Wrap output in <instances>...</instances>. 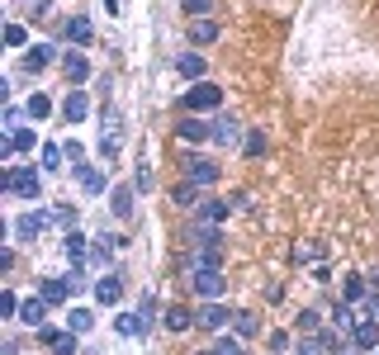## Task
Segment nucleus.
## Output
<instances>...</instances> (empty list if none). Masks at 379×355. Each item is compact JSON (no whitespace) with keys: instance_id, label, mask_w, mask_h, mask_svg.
I'll return each mask as SVG.
<instances>
[{"instance_id":"obj_1","label":"nucleus","mask_w":379,"mask_h":355,"mask_svg":"<svg viewBox=\"0 0 379 355\" xmlns=\"http://www.w3.org/2000/svg\"><path fill=\"white\" fill-rule=\"evenodd\" d=\"M5 190L19 194V199H38V190H43V175H38V166H10V175H5Z\"/></svg>"},{"instance_id":"obj_2","label":"nucleus","mask_w":379,"mask_h":355,"mask_svg":"<svg viewBox=\"0 0 379 355\" xmlns=\"http://www.w3.org/2000/svg\"><path fill=\"white\" fill-rule=\"evenodd\" d=\"M185 185H194V190H209V185H218V166L204 162V157L185 162Z\"/></svg>"},{"instance_id":"obj_3","label":"nucleus","mask_w":379,"mask_h":355,"mask_svg":"<svg viewBox=\"0 0 379 355\" xmlns=\"http://www.w3.org/2000/svg\"><path fill=\"white\" fill-rule=\"evenodd\" d=\"M194 322H199L204 331H223L228 322H233V313H228V308H223L218 299H209L204 308H199V313H194Z\"/></svg>"},{"instance_id":"obj_4","label":"nucleus","mask_w":379,"mask_h":355,"mask_svg":"<svg viewBox=\"0 0 379 355\" xmlns=\"http://www.w3.org/2000/svg\"><path fill=\"white\" fill-rule=\"evenodd\" d=\"M185 105H190V114H194V110H218V105H223V90H218V85H209V81H199L185 95Z\"/></svg>"},{"instance_id":"obj_5","label":"nucleus","mask_w":379,"mask_h":355,"mask_svg":"<svg viewBox=\"0 0 379 355\" xmlns=\"http://www.w3.org/2000/svg\"><path fill=\"white\" fill-rule=\"evenodd\" d=\"M190 279H194V294H204V299H218L228 289L223 270H190Z\"/></svg>"},{"instance_id":"obj_6","label":"nucleus","mask_w":379,"mask_h":355,"mask_svg":"<svg viewBox=\"0 0 379 355\" xmlns=\"http://www.w3.org/2000/svg\"><path fill=\"white\" fill-rule=\"evenodd\" d=\"M351 346L355 351H379V327H375V318H360L351 327Z\"/></svg>"},{"instance_id":"obj_7","label":"nucleus","mask_w":379,"mask_h":355,"mask_svg":"<svg viewBox=\"0 0 379 355\" xmlns=\"http://www.w3.org/2000/svg\"><path fill=\"white\" fill-rule=\"evenodd\" d=\"M48 223H57L53 214H24V218H15V237H19V242H33Z\"/></svg>"},{"instance_id":"obj_8","label":"nucleus","mask_w":379,"mask_h":355,"mask_svg":"<svg viewBox=\"0 0 379 355\" xmlns=\"http://www.w3.org/2000/svg\"><path fill=\"white\" fill-rule=\"evenodd\" d=\"M214 142L218 147H237V142H242V123H237L233 114H223V119L214 123Z\"/></svg>"},{"instance_id":"obj_9","label":"nucleus","mask_w":379,"mask_h":355,"mask_svg":"<svg viewBox=\"0 0 379 355\" xmlns=\"http://www.w3.org/2000/svg\"><path fill=\"white\" fill-rule=\"evenodd\" d=\"M62 114H67V123H81L85 114H90V95H85V90H71V95L62 100Z\"/></svg>"},{"instance_id":"obj_10","label":"nucleus","mask_w":379,"mask_h":355,"mask_svg":"<svg viewBox=\"0 0 379 355\" xmlns=\"http://www.w3.org/2000/svg\"><path fill=\"white\" fill-rule=\"evenodd\" d=\"M190 270H223V246H199L190 256Z\"/></svg>"},{"instance_id":"obj_11","label":"nucleus","mask_w":379,"mask_h":355,"mask_svg":"<svg viewBox=\"0 0 379 355\" xmlns=\"http://www.w3.org/2000/svg\"><path fill=\"white\" fill-rule=\"evenodd\" d=\"M176 137H180V142H204V137H214V128H209L204 119H194V114H190V119H180Z\"/></svg>"},{"instance_id":"obj_12","label":"nucleus","mask_w":379,"mask_h":355,"mask_svg":"<svg viewBox=\"0 0 379 355\" xmlns=\"http://www.w3.org/2000/svg\"><path fill=\"white\" fill-rule=\"evenodd\" d=\"M190 246H194V251H199V246H223L218 223H204V218H199V227H190Z\"/></svg>"},{"instance_id":"obj_13","label":"nucleus","mask_w":379,"mask_h":355,"mask_svg":"<svg viewBox=\"0 0 379 355\" xmlns=\"http://www.w3.org/2000/svg\"><path fill=\"white\" fill-rule=\"evenodd\" d=\"M43 341L53 346V355H76V331H53V327H43Z\"/></svg>"},{"instance_id":"obj_14","label":"nucleus","mask_w":379,"mask_h":355,"mask_svg":"<svg viewBox=\"0 0 379 355\" xmlns=\"http://www.w3.org/2000/svg\"><path fill=\"white\" fill-rule=\"evenodd\" d=\"M119 294H124V279L119 275H100L95 279V299L100 303H119Z\"/></svg>"},{"instance_id":"obj_15","label":"nucleus","mask_w":379,"mask_h":355,"mask_svg":"<svg viewBox=\"0 0 379 355\" xmlns=\"http://www.w3.org/2000/svg\"><path fill=\"white\" fill-rule=\"evenodd\" d=\"M43 318H48V299H28L19 308V322H28V327H43Z\"/></svg>"},{"instance_id":"obj_16","label":"nucleus","mask_w":379,"mask_h":355,"mask_svg":"<svg viewBox=\"0 0 379 355\" xmlns=\"http://www.w3.org/2000/svg\"><path fill=\"white\" fill-rule=\"evenodd\" d=\"M48 62H53V43H38V48L24 57V71H43Z\"/></svg>"},{"instance_id":"obj_17","label":"nucleus","mask_w":379,"mask_h":355,"mask_svg":"<svg viewBox=\"0 0 379 355\" xmlns=\"http://www.w3.org/2000/svg\"><path fill=\"white\" fill-rule=\"evenodd\" d=\"M62 67H67L71 81H85V76H90V62H85L81 53H67V57H62Z\"/></svg>"},{"instance_id":"obj_18","label":"nucleus","mask_w":379,"mask_h":355,"mask_svg":"<svg viewBox=\"0 0 379 355\" xmlns=\"http://www.w3.org/2000/svg\"><path fill=\"white\" fill-rule=\"evenodd\" d=\"M67 38H71V43H90V38H95L90 19H81V15H76V19H67Z\"/></svg>"},{"instance_id":"obj_19","label":"nucleus","mask_w":379,"mask_h":355,"mask_svg":"<svg viewBox=\"0 0 379 355\" xmlns=\"http://www.w3.org/2000/svg\"><path fill=\"white\" fill-rule=\"evenodd\" d=\"M90 327H95V318H90L85 308H71V313H67V331H76V336H85Z\"/></svg>"},{"instance_id":"obj_20","label":"nucleus","mask_w":379,"mask_h":355,"mask_svg":"<svg viewBox=\"0 0 379 355\" xmlns=\"http://www.w3.org/2000/svg\"><path fill=\"white\" fill-rule=\"evenodd\" d=\"M233 331H237V336H256V331H261V322H256V313H233Z\"/></svg>"},{"instance_id":"obj_21","label":"nucleus","mask_w":379,"mask_h":355,"mask_svg":"<svg viewBox=\"0 0 379 355\" xmlns=\"http://www.w3.org/2000/svg\"><path fill=\"white\" fill-rule=\"evenodd\" d=\"M199 218L204 223H223L228 218V204H223V199H204V204H199Z\"/></svg>"},{"instance_id":"obj_22","label":"nucleus","mask_w":379,"mask_h":355,"mask_svg":"<svg viewBox=\"0 0 379 355\" xmlns=\"http://www.w3.org/2000/svg\"><path fill=\"white\" fill-rule=\"evenodd\" d=\"M190 38H194V43H214V38H218V24H214V19H194Z\"/></svg>"},{"instance_id":"obj_23","label":"nucleus","mask_w":379,"mask_h":355,"mask_svg":"<svg viewBox=\"0 0 379 355\" xmlns=\"http://www.w3.org/2000/svg\"><path fill=\"white\" fill-rule=\"evenodd\" d=\"M67 294H71V284H67V279H43V299H48V303H62Z\"/></svg>"},{"instance_id":"obj_24","label":"nucleus","mask_w":379,"mask_h":355,"mask_svg":"<svg viewBox=\"0 0 379 355\" xmlns=\"http://www.w3.org/2000/svg\"><path fill=\"white\" fill-rule=\"evenodd\" d=\"M114 214H119V218H128V214H133V190H128V185H119V190H114Z\"/></svg>"},{"instance_id":"obj_25","label":"nucleus","mask_w":379,"mask_h":355,"mask_svg":"<svg viewBox=\"0 0 379 355\" xmlns=\"http://www.w3.org/2000/svg\"><path fill=\"white\" fill-rule=\"evenodd\" d=\"M176 67H180V76H204V57H199V53H185Z\"/></svg>"},{"instance_id":"obj_26","label":"nucleus","mask_w":379,"mask_h":355,"mask_svg":"<svg viewBox=\"0 0 379 355\" xmlns=\"http://www.w3.org/2000/svg\"><path fill=\"white\" fill-rule=\"evenodd\" d=\"M67 256H71V266H81V261H85V237H81V232H67Z\"/></svg>"},{"instance_id":"obj_27","label":"nucleus","mask_w":379,"mask_h":355,"mask_svg":"<svg viewBox=\"0 0 379 355\" xmlns=\"http://www.w3.org/2000/svg\"><path fill=\"white\" fill-rule=\"evenodd\" d=\"M171 199H176L180 209H199V190H194V185H176V194H171Z\"/></svg>"},{"instance_id":"obj_28","label":"nucleus","mask_w":379,"mask_h":355,"mask_svg":"<svg viewBox=\"0 0 379 355\" xmlns=\"http://www.w3.org/2000/svg\"><path fill=\"white\" fill-rule=\"evenodd\" d=\"M114 327L124 331V336H142V318H137V313H124V318H114Z\"/></svg>"},{"instance_id":"obj_29","label":"nucleus","mask_w":379,"mask_h":355,"mask_svg":"<svg viewBox=\"0 0 379 355\" xmlns=\"http://www.w3.org/2000/svg\"><path fill=\"white\" fill-rule=\"evenodd\" d=\"M332 322H337V331L346 336V327H355L360 318H355V313H351V303H337V318H332Z\"/></svg>"},{"instance_id":"obj_30","label":"nucleus","mask_w":379,"mask_h":355,"mask_svg":"<svg viewBox=\"0 0 379 355\" xmlns=\"http://www.w3.org/2000/svg\"><path fill=\"white\" fill-rule=\"evenodd\" d=\"M190 318H194L190 308H171V313H166V327H171V331H185V327H190Z\"/></svg>"},{"instance_id":"obj_31","label":"nucleus","mask_w":379,"mask_h":355,"mask_svg":"<svg viewBox=\"0 0 379 355\" xmlns=\"http://www.w3.org/2000/svg\"><path fill=\"white\" fill-rule=\"evenodd\" d=\"M332 351V346H327L323 336H303V341H298V355H327Z\"/></svg>"},{"instance_id":"obj_32","label":"nucleus","mask_w":379,"mask_h":355,"mask_svg":"<svg viewBox=\"0 0 379 355\" xmlns=\"http://www.w3.org/2000/svg\"><path fill=\"white\" fill-rule=\"evenodd\" d=\"M214 355H242V336H218Z\"/></svg>"},{"instance_id":"obj_33","label":"nucleus","mask_w":379,"mask_h":355,"mask_svg":"<svg viewBox=\"0 0 379 355\" xmlns=\"http://www.w3.org/2000/svg\"><path fill=\"white\" fill-rule=\"evenodd\" d=\"M294 327H298V336H303V331L313 336V331H318V313H313V308H303V313L294 318Z\"/></svg>"},{"instance_id":"obj_34","label":"nucleus","mask_w":379,"mask_h":355,"mask_svg":"<svg viewBox=\"0 0 379 355\" xmlns=\"http://www.w3.org/2000/svg\"><path fill=\"white\" fill-rule=\"evenodd\" d=\"M81 190L85 194H100V190H105V175H100V171H81Z\"/></svg>"},{"instance_id":"obj_35","label":"nucleus","mask_w":379,"mask_h":355,"mask_svg":"<svg viewBox=\"0 0 379 355\" xmlns=\"http://www.w3.org/2000/svg\"><path fill=\"white\" fill-rule=\"evenodd\" d=\"M28 114H33V119H48V114H53V100H48V95H33V100H28Z\"/></svg>"},{"instance_id":"obj_36","label":"nucleus","mask_w":379,"mask_h":355,"mask_svg":"<svg viewBox=\"0 0 379 355\" xmlns=\"http://www.w3.org/2000/svg\"><path fill=\"white\" fill-rule=\"evenodd\" d=\"M246 157H266V133H246Z\"/></svg>"},{"instance_id":"obj_37","label":"nucleus","mask_w":379,"mask_h":355,"mask_svg":"<svg viewBox=\"0 0 379 355\" xmlns=\"http://www.w3.org/2000/svg\"><path fill=\"white\" fill-rule=\"evenodd\" d=\"M62 157H67V152H62V147H53V142H48V147H43V171H57V162H62Z\"/></svg>"},{"instance_id":"obj_38","label":"nucleus","mask_w":379,"mask_h":355,"mask_svg":"<svg viewBox=\"0 0 379 355\" xmlns=\"http://www.w3.org/2000/svg\"><path fill=\"white\" fill-rule=\"evenodd\" d=\"M365 299V279H346V303H360Z\"/></svg>"},{"instance_id":"obj_39","label":"nucleus","mask_w":379,"mask_h":355,"mask_svg":"<svg viewBox=\"0 0 379 355\" xmlns=\"http://www.w3.org/2000/svg\"><path fill=\"white\" fill-rule=\"evenodd\" d=\"M10 142H15V152H28V147H33V133H28V128H15Z\"/></svg>"},{"instance_id":"obj_40","label":"nucleus","mask_w":379,"mask_h":355,"mask_svg":"<svg viewBox=\"0 0 379 355\" xmlns=\"http://www.w3.org/2000/svg\"><path fill=\"white\" fill-rule=\"evenodd\" d=\"M5 43H10V48H24V24H10V28H5Z\"/></svg>"},{"instance_id":"obj_41","label":"nucleus","mask_w":379,"mask_h":355,"mask_svg":"<svg viewBox=\"0 0 379 355\" xmlns=\"http://www.w3.org/2000/svg\"><path fill=\"white\" fill-rule=\"evenodd\" d=\"M209 5H214V0H180L185 15H209Z\"/></svg>"},{"instance_id":"obj_42","label":"nucleus","mask_w":379,"mask_h":355,"mask_svg":"<svg viewBox=\"0 0 379 355\" xmlns=\"http://www.w3.org/2000/svg\"><path fill=\"white\" fill-rule=\"evenodd\" d=\"M294 256H298V261H318V256H323V246H303V242H298Z\"/></svg>"},{"instance_id":"obj_43","label":"nucleus","mask_w":379,"mask_h":355,"mask_svg":"<svg viewBox=\"0 0 379 355\" xmlns=\"http://www.w3.org/2000/svg\"><path fill=\"white\" fill-rule=\"evenodd\" d=\"M19 308H24V303L15 299V294H5V299H0V313H5V318H15V313H19Z\"/></svg>"},{"instance_id":"obj_44","label":"nucleus","mask_w":379,"mask_h":355,"mask_svg":"<svg viewBox=\"0 0 379 355\" xmlns=\"http://www.w3.org/2000/svg\"><path fill=\"white\" fill-rule=\"evenodd\" d=\"M62 152H67V157H71L76 166H81V157H85V147H81V142H62Z\"/></svg>"},{"instance_id":"obj_45","label":"nucleus","mask_w":379,"mask_h":355,"mask_svg":"<svg viewBox=\"0 0 379 355\" xmlns=\"http://www.w3.org/2000/svg\"><path fill=\"white\" fill-rule=\"evenodd\" d=\"M133 190H152V171H147V166H142V171H137V180H133Z\"/></svg>"},{"instance_id":"obj_46","label":"nucleus","mask_w":379,"mask_h":355,"mask_svg":"<svg viewBox=\"0 0 379 355\" xmlns=\"http://www.w3.org/2000/svg\"><path fill=\"white\" fill-rule=\"evenodd\" d=\"M370 289H375V294H379V270H375V275H370Z\"/></svg>"},{"instance_id":"obj_47","label":"nucleus","mask_w":379,"mask_h":355,"mask_svg":"<svg viewBox=\"0 0 379 355\" xmlns=\"http://www.w3.org/2000/svg\"><path fill=\"white\" fill-rule=\"evenodd\" d=\"M370 313H375V318H379V294H375V299H370Z\"/></svg>"},{"instance_id":"obj_48","label":"nucleus","mask_w":379,"mask_h":355,"mask_svg":"<svg viewBox=\"0 0 379 355\" xmlns=\"http://www.w3.org/2000/svg\"><path fill=\"white\" fill-rule=\"evenodd\" d=\"M337 355H360V351H351V346H342V351H337Z\"/></svg>"},{"instance_id":"obj_49","label":"nucleus","mask_w":379,"mask_h":355,"mask_svg":"<svg viewBox=\"0 0 379 355\" xmlns=\"http://www.w3.org/2000/svg\"><path fill=\"white\" fill-rule=\"evenodd\" d=\"M199 355H214V351H199Z\"/></svg>"},{"instance_id":"obj_50","label":"nucleus","mask_w":379,"mask_h":355,"mask_svg":"<svg viewBox=\"0 0 379 355\" xmlns=\"http://www.w3.org/2000/svg\"><path fill=\"white\" fill-rule=\"evenodd\" d=\"M370 355H379V351H370Z\"/></svg>"}]
</instances>
